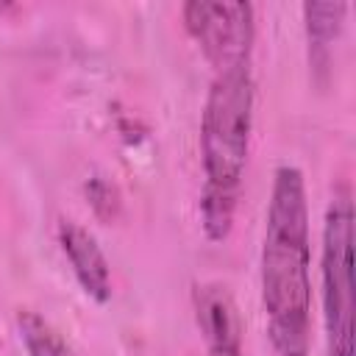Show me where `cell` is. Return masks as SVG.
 <instances>
[{
	"mask_svg": "<svg viewBox=\"0 0 356 356\" xmlns=\"http://www.w3.org/2000/svg\"><path fill=\"white\" fill-rule=\"evenodd\" d=\"M303 25L309 44V70L317 83H325L334 61V44L345 28L348 3H303Z\"/></svg>",
	"mask_w": 356,
	"mask_h": 356,
	"instance_id": "obj_7",
	"label": "cell"
},
{
	"mask_svg": "<svg viewBox=\"0 0 356 356\" xmlns=\"http://www.w3.org/2000/svg\"><path fill=\"white\" fill-rule=\"evenodd\" d=\"M14 323H17V334L28 356H75L70 345L64 342V337L36 312L19 309Z\"/></svg>",
	"mask_w": 356,
	"mask_h": 356,
	"instance_id": "obj_8",
	"label": "cell"
},
{
	"mask_svg": "<svg viewBox=\"0 0 356 356\" xmlns=\"http://www.w3.org/2000/svg\"><path fill=\"white\" fill-rule=\"evenodd\" d=\"M353 197L337 184L323 217L320 295L325 356H353Z\"/></svg>",
	"mask_w": 356,
	"mask_h": 356,
	"instance_id": "obj_3",
	"label": "cell"
},
{
	"mask_svg": "<svg viewBox=\"0 0 356 356\" xmlns=\"http://www.w3.org/2000/svg\"><path fill=\"white\" fill-rule=\"evenodd\" d=\"M256 83L248 70L214 75L200 111V225L209 242H225L239 197L250 153Z\"/></svg>",
	"mask_w": 356,
	"mask_h": 356,
	"instance_id": "obj_2",
	"label": "cell"
},
{
	"mask_svg": "<svg viewBox=\"0 0 356 356\" xmlns=\"http://www.w3.org/2000/svg\"><path fill=\"white\" fill-rule=\"evenodd\" d=\"M181 19L214 75L250 67L256 42V8L250 3L189 0L181 6Z\"/></svg>",
	"mask_w": 356,
	"mask_h": 356,
	"instance_id": "obj_4",
	"label": "cell"
},
{
	"mask_svg": "<svg viewBox=\"0 0 356 356\" xmlns=\"http://www.w3.org/2000/svg\"><path fill=\"white\" fill-rule=\"evenodd\" d=\"M195 320L206 342V356H245L242 323L231 292L222 284H197L192 289Z\"/></svg>",
	"mask_w": 356,
	"mask_h": 356,
	"instance_id": "obj_5",
	"label": "cell"
},
{
	"mask_svg": "<svg viewBox=\"0 0 356 356\" xmlns=\"http://www.w3.org/2000/svg\"><path fill=\"white\" fill-rule=\"evenodd\" d=\"M56 236H58L61 253L67 256L81 289L95 303H108L111 300V267H108V259H106L103 248L97 245L95 234L86 231L75 220H58Z\"/></svg>",
	"mask_w": 356,
	"mask_h": 356,
	"instance_id": "obj_6",
	"label": "cell"
},
{
	"mask_svg": "<svg viewBox=\"0 0 356 356\" xmlns=\"http://www.w3.org/2000/svg\"><path fill=\"white\" fill-rule=\"evenodd\" d=\"M312 242L306 181L295 164H278L259 253L261 309L273 356H309L312 345Z\"/></svg>",
	"mask_w": 356,
	"mask_h": 356,
	"instance_id": "obj_1",
	"label": "cell"
}]
</instances>
